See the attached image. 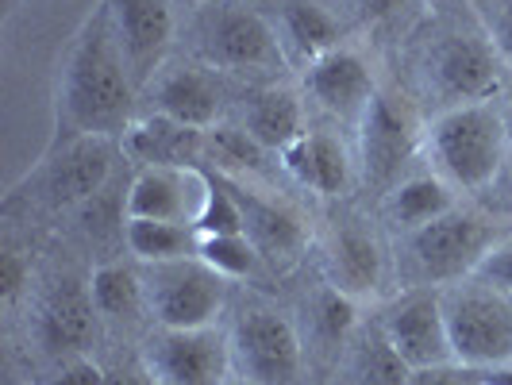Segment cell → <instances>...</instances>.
Segmentation results:
<instances>
[{
	"instance_id": "7",
	"label": "cell",
	"mask_w": 512,
	"mask_h": 385,
	"mask_svg": "<svg viewBox=\"0 0 512 385\" xmlns=\"http://www.w3.org/2000/svg\"><path fill=\"white\" fill-rule=\"evenodd\" d=\"M489 247L493 239L486 224L459 208L409 231V255L424 282H455L462 274H474L478 262L489 255Z\"/></svg>"
},
{
	"instance_id": "40",
	"label": "cell",
	"mask_w": 512,
	"mask_h": 385,
	"mask_svg": "<svg viewBox=\"0 0 512 385\" xmlns=\"http://www.w3.org/2000/svg\"><path fill=\"white\" fill-rule=\"evenodd\" d=\"M189 8H205V4H212V0H185Z\"/></svg>"
},
{
	"instance_id": "22",
	"label": "cell",
	"mask_w": 512,
	"mask_h": 385,
	"mask_svg": "<svg viewBox=\"0 0 512 385\" xmlns=\"http://www.w3.org/2000/svg\"><path fill=\"white\" fill-rule=\"evenodd\" d=\"M97 305L89 297V285L66 282L62 289H54V297L47 301L43 316H39V339L43 347L54 355H77L89 339H93V316Z\"/></svg>"
},
{
	"instance_id": "28",
	"label": "cell",
	"mask_w": 512,
	"mask_h": 385,
	"mask_svg": "<svg viewBox=\"0 0 512 385\" xmlns=\"http://www.w3.org/2000/svg\"><path fill=\"white\" fill-rule=\"evenodd\" d=\"M205 154L216 166V174H228V170H262L270 151L247 128L216 124V128L205 131Z\"/></svg>"
},
{
	"instance_id": "15",
	"label": "cell",
	"mask_w": 512,
	"mask_h": 385,
	"mask_svg": "<svg viewBox=\"0 0 512 385\" xmlns=\"http://www.w3.org/2000/svg\"><path fill=\"white\" fill-rule=\"evenodd\" d=\"M112 170V151L101 135H74L47 166V193L54 205H81L101 193Z\"/></svg>"
},
{
	"instance_id": "2",
	"label": "cell",
	"mask_w": 512,
	"mask_h": 385,
	"mask_svg": "<svg viewBox=\"0 0 512 385\" xmlns=\"http://www.w3.org/2000/svg\"><path fill=\"white\" fill-rule=\"evenodd\" d=\"M197 51L212 70L228 74H282L285 47L278 27L239 0H212L197 16Z\"/></svg>"
},
{
	"instance_id": "29",
	"label": "cell",
	"mask_w": 512,
	"mask_h": 385,
	"mask_svg": "<svg viewBox=\"0 0 512 385\" xmlns=\"http://www.w3.org/2000/svg\"><path fill=\"white\" fill-rule=\"evenodd\" d=\"M197 258L212 266L220 278H247V274H255L262 255L239 231V235H197Z\"/></svg>"
},
{
	"instance_id": "9",
	"label": "cell",
	"mask_w": 512,
	"mask_h": 385,
	"mask_svg": "<svg viewBox=\"0 0 512 385\" xmlns=\"http://www.w3.org/2000/svg\"><path fill=\"white\" fill-rule=\"evenodd\" d=\"M359 151L366 181L382 189L401 185V170L416 154V120L397 97L374 93V101L359 120Z\"/></svg>"
},
{
	"instance_id": "14",
	"label": "cell",
	"mask_w": 512,
	"mask_h": 385,
	"mask_svg": "<svg viewBox=\"0 0 512 385\" xmlns=\"http://www.w3.org/2000/svg\"><path fill=\"white\" fill-rule=\"evenodd\" d=\"M151 97L158 116L197 131L216 128V116L224 108L220 81L208 74L205 66H174V70L158 74L151 81Z\"/></svg>"
},
{
	"instance_id": "37",
	"label": "cell",
	"mask_w": 512,
	"mask_h": 385,
	"mask_svg": "<svg viewBox=\"0 0 512 385\" xmlns=\"http://www.w3.org/2000/svg\"><path fill=\"white\" fill-rule=\"evenodd\" d=\"M355 4L362 8V16H370V20H385L397 8H405V0H355Z\"/></svg>"
},
{
	"instance_id": "1",
	"label": "cell",
	"mask_w": 512,
	"mask_h": 385,
	"mask_svg": "<svg viewBox=\"0 0 512 385\" xmlns=\"http://www.w3.org/2000/svg\"><path fill=\"white\" fill-rule=\"evenodd\" d=\"M135 77L116 39L108 0H101L85 24L77 27L74 43L62 58L58 77V112L74 135H116L131 128Z\"/></svg>"
},
{
	"instance_id": "24",
	"label": "cell",
	"mask_w": 512,
	"mask_h": 385,
	"mask_svg": "<svg viewBox=\"0 0 512 385\" xmlns=\"http://www.w3.org/2000/svg\"><path fill=\"white\" fill-rule=\"evenodd\" d=\"M124 243L139 262L158 266V262H178V258H197V231L193 224L178 220H143L128 216L124 220Z\"/></svg>"
},
{
	"instance_id": "11",
	"label": "cell",
	"mask_w": 512,
	"mask_h": 385,
	"mask_svg": "<svg viewBox=\"0 0 512 385\" xmlns=\"http://www.w3.org/2000/svg\"><path fill=\"white\" fill-rule=\"evenodd\" d=\"M116 39L124 47L135 85H151L174 39V8L170 0H108Z\"/></svg>"
},
{
	"instance_id": "19",
	"label": "cell",
	"mask_w": 512,
	"mask_h": 385,
	"mask_svg": "<svg viewBox=\"0 0 512 385\" xmlns=\"http://www.w3.org/2000/svg\"><path fill=\"white\" fill-rule=\"evenodd\" d=\"M328 278L335 289L351 293L355 301L378 293V285L385 278V255L382 243L370 235L366 228H339L332 235V247H328Z\"/></svg>"
},
{
	"instance_id": "25",
	"label": "cell",
	"mask_w": 512,
	"mask_h": 385,
	"mask_svg": "<svg viewBox=\"0 0 512 385\" xmlns=\"http://www.w3.org/2000/svg\"><path fill=\"white\" fill-rule=\"evenodd\" d=\"M89 297L97 305V316L135 320L147 305V278H139L124 262H104L89 278Z\"/></svg>"
},
{
	"instance_id": "26",
	"label": "cell",
	"mask_w": 512,
	"mask_h": 385,
	"mask_svg": "<svg viewBox=\"0 0 512 385\" xmlns=\"http://www.w3.org/2000/svg\"><path fill=\"white\" fill-rule=\"evenodd\" d=\"M389 216H393V224H401V228H424V224H432L439 220L443 212H451V193H447V185L439 178H409L401 181V185H393L389 189Z\"/></svg>"
},
{
	"instance_id": "13",
	"label": "cell",
	"mask_w": 512,
	"mask_h": 385,
	"mask_svg": "<svg viewBox=\"0 0 512 385\" xmlns=\"http://www.w3.org/2000/svg\"><path fill=\"white\" fill-rule=\"evenodd\" d=\"M432 70L443 93L462 104H486L501 89V58L478 35H451L432 54Z\"/></svg>"
},
{
	"instance_id": "32",
	"label": "cell",
	"mask_w": 512,
	"mask_h": 385,
	"mask_svg": "<svg viewBox=\"0 0 512 385\" xmlns=\"http://www.w3.org/2000/svg\"><path fill=\"white\" fill-rule=\"evenodd\" d=\"M474 278L486 282L489 289H497V293L512 297V239L497 243V247H489V255L482 258L478 270H474Z\"/></svg>"
},
{
	"instance_id": "16",
	"label": "cell",
	"mask_w": 512,
	"mask_h": 385,
	"mask_svg": "<svg viewBox=\"0 0 512 385\" xmlns=\"http://www.w3.org/2000/svg\"><path fill=\"white\" fill-rule=\"evenodd\" d=\"M278 158H282V170L289 178H297L320 197H343L351 185V158L343 151V143L324 131H305Z\"/></svg>"
},
{
	"instance_id": "3",
	"label": "cell",
	"mask_w": 512,
	"mask_h": 385,
	"mask_svg": "<svg viewBox=\"0 0 512 385\" xmlns=\"http://www.w3.org/2000/svg\"><path fill=\"white\" fill-rule=\"evenodd\" d=\"M428 139L447 178L462 189H482L505 162L509 131L489 104H455L432 124Z\"/></svg>"
},
{
	"instance_id": "35",
	"label": "cell",
	"mask_w": 512,
	"mask_h": 385,
	"mask_svg": "<svg viewBox=\"0 0 512 385\" xmlns=\"http://www.w3.org/2000/svg\"><path fill=\"white\" fill-rule=\"evenodd\" d=\"M27 278H31L27 258L20 251H4L0 255V293H4V301H16Z\"/></svg>"
},
{
	"instance_id": "18",
	"label": "cell",
	"mask_w": 512,
	"mask_h": 385,
	"mask_svg": "<svg viewBox=\"0 0 512 385\" xmlns=\"http://www.w3.org/2000/svg\"><path fill=\"white\" fill-rule=\"evenodd\" d=\"M124 151L143 166H178L193 170L205 158V131L174 124L166 116L151 112L147 120H135L124 131Z\"/></svg>"
},
{
	"instance_id": "6",
	"label": "cell",
	"mask_w": 512,
	"mask_h": 385,
	"mask_svg": "<svg viewBox=\"0 0 512 385\" xmlns=\"http://www.w3.org/2000/svg\"><path fill=\"white\" fill-rule=\"evenodd\" d=\"M224 282L201 258L158 262L147 274V305L158 328H212L224 308Z\"/></svg>"
},
{
	"instance_id": "36",
	"label": "cell",
	"mask_w": 512,
	"mask_h": 385,
	"mask_svg": "<svg viewBox=\"0 0 512 385\" xmlns=\"http://www.w3.org/2000/svg\"><path fill=\"white\" fill-rule=\"evenodd\" d=\"M493 43H497V51L501 58L512 66V0L505 4V12L497 16V27H493Z\"/></svg>"
},
{
	"instance_id": "5",
	"label": "cell",
	"mask_w": 512,
	"mask_h": 385,
	"mask_svg": "<svg viewBox=\"0 0 512 385\" xmlns=\"http://www.w3.org/2000/svg\"><path fill=\"white\" fill-rule=\"evenodd\" d=\"M443 312H447L455 362L478 370L512 362V305L505 301V293L455 289L443 293Z\"/></svg>"
},
{
	"instance_id": "38",
	"label": "cell",
	"mask_w": 512,
	"mask_h": 385,
	"mask_svg": "<svg viewBox=\"0 0 512 385\" xmlns=\"http://www.w3.org/2000/svg\"><path fill=\"white\" fill-rule=\"evenodd\" d=\"M482 385H512V362H497L482 370Z\"/></svg>"
},
{
	"instance_id": "23",
	"label": "cell",
	"mask_w": 512,
	"mask_h": 385,
	"mask_svg": "<svg viewBox=\"0 0 512 385\" xmlns=\"http://www.w3.org/2000/svg\"><path fill=\"white\" fill-rule=\"evenodd\" d=\"M282 16V43H289V51L297 54L301 62H316L320 54L343 47V27L332 12L316 0H282L278 8Z\"/></svg>"
},
{
	"instance_id": "12",
	"label": "cell",
	"mask_w": 512,
	"mask_h": 385,
	"mask_svg": "<svg viewBox=\"0 0 512 385\" xmlns=\"http://www.w3.org/2000/svg\"><path fill=\"white\" fill-rule=\"evenodd\" d=\"M305 89L324 112H332L339 120H362V112L370 108L374 93H378L366 58L351 47H335V51L320 54L316 62H308Z\"/></svg>"
},
{
	"instance_id": "17",
	"label": "cell",
	"mask_w": 512,
	"mask_h": 385,
	"mask_svg": "<svg viewBox=\"0 0 512 385\" xmlns=\"http://www.w3.org/2000/svg\"><path fill=\"white\" fill-rule=\"evenodd\" d=\"M235 197H239V208H243V235L255 243V251L270 262H293L305 247V224L293 208L278 205V201H266L251 189L235 185Z\"/></svg>"
},
{
	"instance_id": "10",
	"label": "cell",
	"mask_w": 512,
	"mask_h": 385,
	"mask_svg": "<svg viewBox=\"0 0 512 385\" xmlns=\"http://www.w3.org/2000/svg\"><path fill=\"white\" fill-rule=\"evenodd\" d=\"M382 332L393 343V351L409 362L412 370L455 362V347H451V332H447V312H443V293L420 289V293L401 297L385 312Z\"/></svg>"
},
{
	"instance_id": "4",
	"label": "cell",
	"mask_w": 512,
	"mask_h": 385,
	"mask_svg": "<svg viewBox=\"0 0 512 385\" xmlns=\"http://www.w3.org/2000/svg\"><path fill=\"white\" fill-rule=\"evenodd\" d=\"M231 359L251 385H297L305 347L293 320L274 305H243L231 328Z\"/></svg>"
},
{
	"instance_id": "34",
	"label": "cell",
	"mask_w": 512,
	"mask_h": 385,
	"mask_svg": "<svg viewBox=\"0 0 512 385\" xmlns=\"http://www.w3.org/2000/svg\"><path fill=\"white\" fill-rule=\"evenodd\" d=\"M47 385H108V374L93 359H81V355H70L54 370Z\"/></svg>"
},
{
	"instance_id": "20",
	"label": "cell",
	"mask_w": 512,
	"mask_h": 385,
	"mask_svg": "<svg viewBox=\"0 0 512 385\" xmlns=\"http://www.w3.org/2000/svg\"><path fill=\"white\" fill-rule=\"evenodd\" d=\"M201 185L197 166L193 170H178V166H143L128 189V216H143V220H185L189 212V189ZM193 220V216H189Z\"/></svg>"
},
{
	"instance_id": "33",
	"label": "cell",
	"mask_w": 512,
	"mask_h": 385,
	"mask_svg": "<svg viewBox=\"0 0 512 385\" xmlns=\"http://www.w3.org/2000/svg\"><path fill=\"white\" fill-rule=\"evenodd\" d=\"M409 385H482V370L478 366H462V362H447V366L412 370Z\"/></svg>"
},
{
	"instance_id": "21",
	"label": "cell",
	"mask_w": 512,
	"mask_h": 385,
	"mask_svg": "<svg viewBox=\"0 0 512 385\" xmlns=\"http://www.w3.org/2000/svg\"><path fill=\"white\" fill-rule=\"evenodd\" d=\"M243 128L255 135L270 154H282L289 143L305 135L301 97L285 85H262L243 104Z\"/></svg>"
},
{
	"instance_id": "39",
	"label": "cell",
	"mask_w": 512,
	"mask_h": 385,
	"mask_svg": "<svg viewBox=\"0 0 512 385\" xmlns=\"http://www.w3.org/2000/svg\"><path fill=\"white\" fill-rule=\"evenodd\" d=\"M154 382L151 370H143V374H108V385H147Z\"/></svg>"
},
{
	"instance_id": "8",
	"label": "cell",
	"mask_w": 512,
	"mask_h": 385,
	"mask_svg": "<svg viewBox=\"0 0 512 385\" xmlns=\"http://www.w3.org/2000/svg\"><path fill=\"white\" fill-rule=\"evenodd\" d=\"M231 347L212 328H158L147 339L154 385H224Z\"/></svg>"
},
{
	"instance_id": "27",
	"label": "cell",
	"mask_w": 512,
	"mask_h": 385,
	"mask_svg": "<svg viewBox=\"0 0 512 385\" xmlns=\"http://www.w3.org/2000/svg\"><path fill=\"white\" fill-rule=\"evenodd\" d=\"M201 170V205H197V216H193V231L197 235H239L243 231V208H239V197L231 189V181L216 170Z\"/></svg>"
},
{
	"instance_id": "30",
	"label": "cell",
	"mask_w": 512,
	"mask_h": 385,
	"mask_svg": "<svg viewBox=\"0 0 512 385\" xmlns=\"http://www.w3.org/2000/svg\"><path fill=\"white\" fill-rule=\"evenodd\" d=\"M412 366L385 339V332H370L366 347L359 351V385H409Z\"/></svg>"
},
{
	"instance_id": "31",
	"label": "cell",
	"mask_w": 512,
	"mask_h": 385,
	"mask_svg": "<svg viewBox=\"0 0 512 385\" xmlns=\"http://www.w3.org/2000/svg\"><path fill=\"white\" fill-rule=\"evenodd\" d=\"M312 312H316V332L324 335L328 343L347 339V335L355 332V324H359L355 297H351V293H343V289H335V285H324V289L316 293Z\"/></svg>"
}]
</instances>
